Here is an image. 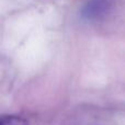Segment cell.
I'll use <instances>...</instances> for the list:
<instances>
[{"instance_id": "cell-1", "label": "cell", "mask_w": 125, "mask_h": 125, "mask_svg": "<svg viewBox=\"0 0 125 125\" xmlns=\"http://www.w3.org/2000/svg\"><path fill=\"white\" fill-rule=\"evenodd\" d=\"M113 10L112 0H89L82 8V17L88 21H101Z\"/></svg>"}, {"instance_id": "cell-2", "label": "cell", "mask_w": 125, "mask_h": 125, "mask_svg": "<svg viewBox=\"0 0 125 125\" xmlns=\"http://www.w3.org/2000/svg\"><path fill=\"white\" fill-rule=\"evenodd\" d=\"M0 125H29L26 120L15 115H4L1 117Z\"/></svg>"}]
</instances>
